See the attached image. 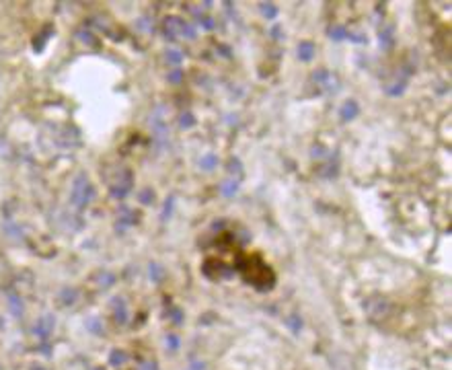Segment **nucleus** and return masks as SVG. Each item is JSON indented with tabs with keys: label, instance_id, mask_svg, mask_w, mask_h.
I'll list each match as a JSON object with an SVG mask.
<instances>
[{
	"label": "nucleus",
	"instance_id": "nucleus-15",
	"mask_svg": "<svg viewBox=\"0 0 452 370\" xmlns=\"http://www.w3.org/2000/svg\"><path fill=\"white\" fill-rule=\"evenodd\" d=\"M122 362H124V354H122V352H113L111 364H122Z\"/></svg>",
	"mask_w": 452,
	"mask_h": 370
},
{
	"label": "nucleus",
	"instance_id": "nucleus-9",
	"mask_svg": "<svg viewBox=\"0 0 452 370\" xmlns=\"http://www.w3.org/2000/svg\"><path fill=\"white\" fill-rule=\"evenodd\" d=\"M218 165V157H214V154H206V157L202 159V163H200V167L202 169H206V171H210V169H214Z\"/></svg>",
	"mask_w": 452,
	"mask_h": 370
},
{
	"label": "nucleus",
	"instance_id": "nucleus-17",
	"mask_svg": "<svg viewBox=\"0 0 452 370\" xmlns=\"http://www.w3.org/2000/svg\"><path fill=\"white\" fill-rule=\"evenodd\" d=\"M140 199H142V202H144V204H148V202H150V199H152V195H150V191H144V193L140 195Z\"/></svg>",
	"mask_w": 452,
	"mask_h": 370
},
{
	"label": "nucleus",
	"instance_id": "nucleus-8",
	"mask_svg": "<svg viewBox=\"0 0 452 370\" xmlns=\"http://www.w3.org/2000/svg\"><path fill=\"white\" fill-rule=\"evenodd\" d=\"M259 8L263 10V17H267V19H274L276 14H278L276 4H271V2H261V4H259Z\"/></svg>",
	"mask_w": 452,
	"mask_h": 370
},
{
	"label": "nucleus",
	"instance_id": "nucleus-16",
	"mask_svg": "<svg viewBox=\"0 0 452 370\" xmlns=\"http://www.w3.org/2000/svg\"><path fill=\"white\" fill-rule=\"evenodd\" d=\"M345 37H350V39H352V41H356V43L366 41V37H364V35H358V33H345Z\"/></svg>",
	"mask_w": 452,
	"mask_h": 370
},
{
	"label": "nucleus",
	"instance_id": "nucleus-13",
	"mask_svg": "<svg viewBox=\"0 0 452 370\" xmlns=\"http://www.w3.org/2000/svg\"><path fill=\"white\" fill-rule=\"evenodd\" d=\"M181 79H183V72L181 70H175L171 76H169V81L173 83V85H177V83H181Z\"/></svg>",
	"mask_w": 452,
	"mask_h": 370
},
{
	"label": "nucleus",
	"instance_id": "nucleus-12",
	"mask_svg": "<svg viewBox=\"0 0 452 370\" xmlns=\"http://www.w3.org/2000/svg\"><path fill=\"white\" fill-rule=\"evenodd\" d=\"M167 60L171 62V64H179V62L183 60V56H181V52H177V50H169L167 52Z\"/></svg>",
	"mask_w": 452,
	"mask_h": 370
},
{
	"label": "nucleus",
	"instance_id": "nucleus-11",
	"mask_svg": "<svg viewBox=\"0 0 452 370\" xmlns=\"http://www.w3.org/2000/svg\"><path fill=\"white\" fill-rule=\"evenodd\" d=\"M179 121H181V126H183V128H191L193 123H195V117H193L189 111H185L183 115H181V119H179Z\"/></svg>",
	"mask_w": 452,
	"mask_h": 370
},
{
	"label": "nucleus",
	"instance_id": "nucleus-6",
	"mask_svg": "<svg viewBox=\"0 0 452 370\" xmlns=\"http://www.w3.org/2000/svg\"><path fill=\"white\" fill-rule=\"evenodd\" d=\"M405 87H407V79H405V76H403V79H401V83L397 81L393 87H388L386 89V92H388V95L390 97H397V95H401V92L405 91Z\"/></svg>",
	"mask_w": 452,
	"mask_h": 370
},
{
	"label": "nucleus",
	"instance_id": "nucleus-10",
	"mask_svg": "<svg viewBox=\"0 0 452 370\" xmlns=\"http://www.w3.org/2000/svg\"><path fill=\"white\" fill-rule=\"evenodd\" d=\"M345 33H348V31H345L343 27H333V29L329 31V37L335 39V41H341V39L345 37Z\"/></svg>",
	"mask_w": 452,
	"mask_h": 370
},
{
	"label": "nucleus",
	"instance_id": "nucleus-18",
	"mask_svg": "<svg viewBox=\"0 0 452 370\" xmlns=\"http://www.w3.org/2000/svg\"><path fill=\"white\" fill-rule=\"evenodd\" d=\"M144 370H158V368H156L154 362H146V364H144Z\"/></svg>",
	"mask_w": 452,
	"mask_h": 370
},
{
	"label": "nucleus",
	"instance_id": "nucleus-2",
	"mask_svg": "<svg viewBox=\"0 0 452 370\" xmlns=\"http://www.w3.org/2000/svg\"><path fill=\"white\" fill-rule=\"evenodd\" d=\"M164 27H167V35H169V37H175V35H181V33H183L185 23L181 21L179 17H169L167 21H164Z\"/></svg>",
	"mask_w": 452,
	"mask_h": 370
},
{
	"label": "nucleus",
	"instance_id": "nucleus-7",
	"mask_svg": "<svg viewBox=\"0 0 452 370\" xmlns=\"http://www.w3.org/2000/svg\"><path fill=\"white\" fill-rule=\"evenodd\" d=\"M236 181L234 179H226L224 183H222V193L226 195V197H230V195H234V191H236Z\"/></svg>",
	"mask_w": 452,
	"mask_h": 370
},
{
	"label": "nucleus",
	"instance_id": "nucleus-5",
	"mask_svg": "<svg viewBox=\"0 0 452 370\" xmlns=\"http://www.w3.org/2000/svg\"><path fill=\"white\" fill-rule=\"evenodd\" d=\"M393 35H395V29L393 27H386L380 31V43L384 50H390L393 48Z\"/></svg>",
	"mask_w": 452,
	"mask_h": 370
},
{
	"label": "nucleus",
	"instance_id": "nucleus-3",
	"mask_svg": "<svg viewBox=\"0 0 452 370\" xmlns=\"http://www.w3.org/2000/svg\"><path fill=\"white\" fill-rule=\"evenodd\" d=\"M358 111H360V107H358V103H356L354 99L345 101L343 107H341V119H343V121H350V119H354V117L358 115Z\"/></svg>",
	"mask_w": 452,
	"mask_h": 370
},
{
	"label": "nucleus",
	"instance_id": "nucleus-1",
	"mask_svg": "<svg viewBox=\"0 0 452 370\" xmlns=\"http://www.w3.org/2000/svg\"><path fill=\"white\" fill-rule=\"evenodd\" d=\"M90 185L84 177L76 179V183H74V193H72V202L76 204V206H86L88 204V199H90Z\"/></svg>",
	"mask_w": 452,
	"mask_h": 370
},
{
	"label": "nucleus",
	"instance_id": "nucleus-14",
	"mask_svg": "<svg viewBox=\"0 0 452 370\" xmlns=\"http://www.w3.org/2000/svg\"><path fill=\"white\" fill-rule=\"evenodd\" d=\"M200 23H202V27H206L208 31H210V29H214V21H212V19H210V17H204V14H202V19H200Z\"/></svg>",
	"mask_w": 452,
	"mask_h": 370
},
{
	"label": "nucleus",
	"instance_id": "nucleus-4",
	"mask_svg": "<svg viewBox=\"0 0 452 370\" xmlns=\"http://www.w3.org/2000/svg\"><path fill=\"white\" fill-rule=\"evenodd\" d=\"M314 56V45L310 41H304V43H300V48H298V58L302 60V62H310Z\"/></svg>",
	"mask_w": 452,
	"mask_h": 370
},
{
	"label": "nucleus",
	"instance_id": "nucleus-19",
	"mask_svg": "<svg viewBox=\"0 0 452 370\" xmlns=\"http://www.w3.org/2000/svg\"><path fill=\"white\" fill-rule=\"evenodd\" d=\"M169 339H171V348H173V350H175V348H179V342H177V337H175V335H171Z\"/></svg>",
	"mask_w": 452,
	"mask_h": 370
}]
</instances>
